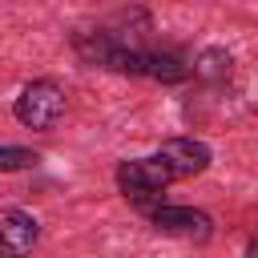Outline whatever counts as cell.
Wrapping results in <instances>:
<instances>
[{
  "label": "cell",
  "instance_id": "6da1fadb",
  "mask_svg": "<svg viewBox=\"0 0 258 258\" xmlns=\"http://www.w3.org/2000/svg\"><path fill=\"white\" fill-rule=\"evenodd\" d=\"M169 181H173V177H169V169L157 161V153H153V157H133V161H121V165H117V189H121L133 206H141L145 214L157 210V206H165L161 194H165Z\"/></svg>",
  "mask_w": 258,
  "mask_h": 258
},
{
  "label": "cell",
  "instance_id": "7a4b0ae2",
  "mask_svg": "<svg viewBox=\"0 0 258 258\" xmlns=\"http://www.w3.org/2000/svg\"><path fill=\"white\" fill-rule=\"evenodd\" d=\"M64 113V89L56 81H32L16 97V121L28 129H52Z\"/></svg>",
  "mask_w": 258,
  "mask_h": 258
},
{
  "label": "cell",
  "instance_id": "3957f363",
  "mask_svg": "<svg viewBox=\"0 0 258 258\" xmlns=\"http://www.w3.org/2000/svg\"><path fill=\"white\" fill-rule=\"evenodd\" d=\"M157 161L169 169V177L177 181V177H194V173H202L206 165H210V149L202 145V141H194V137H173V141H165L161 149H157Z\"/></svg>",
  "mask_w": 258,
  "mask_h": 258
},
{
  "label": "cell",
  "instance_id": "277c9868",
  "mask_svg": "<svg viewBox=\"0 0 258 258\" xmlns=\"http://www.w3.org/2000/svg\"><path fill=\"white\" fill-rule=\"evenodd\" d=\"M149 222H153L161 234L198 238V242H206V238H210V214L189 210V206H157V210H149Z\"/></svg>",
  "mask_w": 258,
  "mask_h": 258
},
{
  "label": "cell",
  "instance_id": "5b68a950",
  "mask_svg": "<svg viewBox=\"0 0 258 258\" xmlns=\"http://www.w3.org/2000/svg\"><path fill=\"white\" fill-rule=\"evenodd\" d=\"M40 238V226L24 210H4L0 214V258H24Z\"/></svg>",
  "mask_w": 258,
  "mask_h": 258
},
{
  "label": "cell",
  "instance_id": "8992f818",
  "mask_svg": "<svg viewBox=\"0 0 258 258\" xmlns=\"http://www.w3.org/2000/svg\"><path fill=\"white\" fill-rule=\"evenodd\" d=\"M189 69L177 52H145V77L153 81H181Z\"/></svg>",
  "mask_w": 258,
  "mask_h": 258
},
{
  "label": "cell",
  "instance_id": "52a82bcc",
  "mask_svg": "<svg viewBox=\"0 0 258 258\" xmlns=\"http://www.w3.org/2000/svg\"><path fill=\"white\" fill-rule=\"evenodd\" d=\"M28 165H36V153L32 149H20V145H4L0 149V169L8 173V169H28Z\"/></svg>",
  "mask_w": 258,
  "mask_h": 258
},
{
  "label": "cell",
  "instance_id": "ba28073f",
  "mask_svg": "<svg viewBox=\"0 0 258 258\" xmlns=\"http://www.w3.org/2000/svg\"><path fill=\"white\" fill-rule=\"evenodd\" d=\"M246 258H258V234L250 238V246H246Z\"/></svg>",
  "mask_w": 258,
  "mask_h": 258
}]
</instances>
